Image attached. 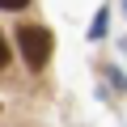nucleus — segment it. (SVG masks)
Listing matches in <instances>:
<instances>
[{"instance_id":"nucleus-1","label":"nucleus","mask_w":127,"mask_h":127,"mask_svg":"<svg viewBox=\"0 0 127 127\" xmlns=\"http://www.w3.org/2000/svg\"><path fill=\"white\" fill-rule=\"evenodd\" d=\"M17 47H21L26 68H30V72H42L55 42H51V30H42V26H21V30H17Z\"/></svg>"},{"instance_id":"nucleus-2","label":"nucleus","mask_w":127,"mask_h":127,"mask_svg":"<svg viewBox=\"0 0 127 127\" xmlns=\"http://www.w3.org/2000/svg\"><path fill=\"white\" fill-rule=\"evenodd\" d=\"M89 34H93V38H102V34H106V9H102V13H97V21L89 26Z\"/></svg>"},{"instance_id":"nucleus-3","label":"nucleus","mask_w":127,"mask_h":127,"mask_svg":"<svg viewBox=\"0 0 127 127\" xmlns=\"http://www.w3.org/2000/svg\"><path fill=\"white\" fill-rule=\"evenodd\" d=\"M30 4V0H0V9H4V13H17V9H26Z\"/></svg>"},{"instance_id":"nucleus-4","label":"nucleus","mask_w":127,"mask_h":127,"mask_svg":"<svg viewBox=\"0 0 127 127\" xmlns=\"http://www.w3.org/2000/svg\"><path fill=\"white\" fill-rule=\"evenodd\" d=\"M9 64V47H4V38H0V68Z\"/></svg>"},{"instance_id":"nucleus-5","label":"nucleus","mask_w":127,"mask_h":127,"mask_svg":"<svg viewBox=\"0 0 127 127\" xmlns=\"http://www.w3.org/2000/svg\"><path fill=\"white\" fill-rule=\"evenodd\" d=\"M123 9H127V0H123Z\"/></svg>"}]
</instances>
